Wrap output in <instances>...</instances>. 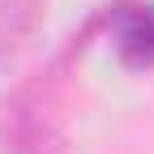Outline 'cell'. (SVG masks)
I'll list each match as a JSON object with an SVG mask.
<instances>
[{"instance_id": "6da1fadb", "label": "cell", "mask_w": 154, "mask_h": 154, "mask_svg": "<svg viewBox=\"0 0 154 154\" xmlns=\"http://www.w3.org/2000/svg\"><path fill=\"white\" fill-rule=\"evenodd\" d=\"M47 82L26 86L5 111V154H56L60 150V111Z\"/></svg>"}, {"instance_id": "7a4b0ae2", "label": "cell", "mask_w": 154, "mask_h": 154, "mask_svg": "<svg viewBox=\"0 0 154 154\" xmlns=\"http://www.w3.org/2000/svg\"><path fill=\"white\" fill-rule=\"evenodd\" d=\"M107 34L124 69H154V0L116 5L107 17Z\"/></svg>"}, {"instance_id": "3957f363", "label": "cell", "mask_w": 154, "mask_h": 154, "mask_svg": "<svg viewBox=\"0 0 154 154\" xmlns=\"http://www.w3.org/2000/svg\"><path fill=\"white\" fill-rule=\"evenodd\" d=\"M26 22H30V0H0V47H13Z\"/></svg>"}]
</instances>
